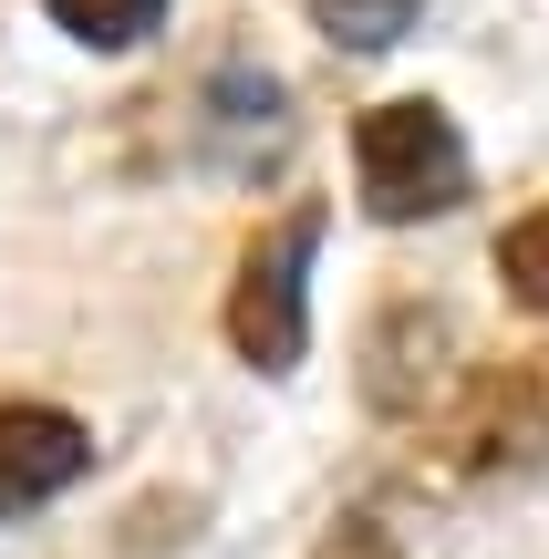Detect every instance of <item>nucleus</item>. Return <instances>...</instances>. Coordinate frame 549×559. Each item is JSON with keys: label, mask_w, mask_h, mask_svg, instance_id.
I'll return each instance as SVG.
<instances>
[{"label": "nucleus", "mask_w": 549, "mask_h": 559, "mask_svg": "<svg viewBox=\"0 0 549 559\" xmlns=\"http://www.w3.org/2000/svg\"><path fill=\"white\" fill-rule=\"evenodd\" d=\"M353 177H363V207L384 228L446 218L467 198V135H456L435 104H373L353 124Z\"/></svg>", "instance_id": "f257e3e1"}, {"label": "nucleus", "mask_w": 549, "mask_h": 559, "mask_svg": "<svg viewBox=\"0 0 549 559\" xmlns=\"http://www.w3.org/2000/svg\"><path fill=\"white\" fill-rule=\"evenodd\" d=\"M311 249H322V207H290L281 228H260L228 290V342L249 373H290L311 342Z\"/></svg>", "instance_id": "f03ea898"}, {"label": "nucleus", "mask_w": 549, "mask_h": 559, "mask_svg": "<svg viewBox=\"0 0 549 559\" xmlns=\"http://www.w3.org/2000/svg\"><path fill=\"white\" fill-rule=\"evenodd\" d=\"M83 425L52 415V404H0V519H21V508L62 498V487L83 477Z\"/></svg>", "instance_id": "7ed1b4c3"}, {"label": "nucleus", "mask_w": 549, "mask_h": 559, "mask_svg": "<svg viewBox=\"0 0 549 559\" xmlns=\"http://www.w3.org/2000/svg\"><path fill=\"white\" fill-rule=\"evenodd\" d=\"M415 11H426V0H311V21H322L343 52H384V41H405Z\"/></svg>", "instance_id": "20e7f679"}, {"label": "nucleus", "mask_w": 549, "mask_h": 559, "mask_svg": "<svg viewBox=\"0 0 549 559\" xmlns=\"http://www.w3.org/2000/svg\"><path fill=\"white\" fill-rule=\"evenodd\" d=\"M52 21L73 41H94V52H124V41H145L166 21V0H52Z\"/></svg>", "instance_id": "39448f33"}, {"label": "nucleus", "mask_w": 549, "mask_h": 559, "mask_svg": "<svg viewBox=\"0 0 549 559\" xmlns=\"http://www.w3.org/2000/svg\"><path fill=\"white\" fill-rule=\"evenodd\" d=\"M498 280H509V300L549 311V207H539V218H518L509 239H498Z\"/></svg>", "instance_id": "423d86ee"}]
</instances>
